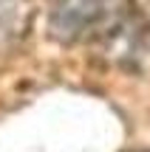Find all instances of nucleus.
I'll return each instance as SVG.
<instances>
[{
	"label": "nucleus",
	"instance_id": "1",
	"mask_svg": "<svg viewBox=\"0 0 150 152\" xmlns=\"http://www.w3.org/2000/svg\"><path fill=\"white\" fill-rule=\"evenodd\" d=\"M113 20V0H57L48 17V34L57 42L71 45L91 34L99 37Z\"/></svg>",
	"mask_w": 150,
	"mask_h": 152
},
{
	"label": "nucleus",
	"instance_id": "2",
	"mask_svg": "<svg viewBox=\"0 0 150 152\" xmlns=\"http://www.w3.org/2000/svg\"><path fill=\"white\" fill-rule=\"evenodd\" d=\"M28 0H0V42H11L23 34Z\"/></svg>",
	"mask_w": 150,
	"mask_h": 152
}]
</instances>
